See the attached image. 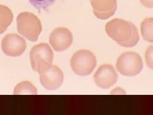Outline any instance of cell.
Returning <instances> with one entry per match:
<instances>
[{
	"mask_svg": "<svg viewBox=\"0 0 153 115\" xmlns=\"http://www.w3.org/2000/svg\"><path fill=\"white\" fill-rule=\"evenodd\" d=\"M107 32L112 40L123 47L131 48L139 40L137 28L133 23L120 19H115L109 23Z\"/></svg>",
	"mask_w": 153,
	"mask_h": 115,
	"instance_id": "obj_1",
	"label": "cell"
},
{
	"mask_svg": "<svg viewBox=\"0 0 153 115\" xmlns=\"http://www.w3.org/2000/svg\"><path fill=\"white\" fill-rule=\"evenodd\" d=\"M97 64L95 55L90 50H79L75 53L71 60V66L73 72L80 76H88L92 73Z\"/></svg>",
	"mask_w": 153,
	"mask_h": 115,
	"instance_id": "obj_2",
	"label": "cell"
},
{
	"mask_svg": "<svg viewBox=\"0 0 153 115\" xmlns=\"http://www.w3.org/2000/svg\"><path fill=\"white\" fill-rule=\"evenodd\" d=\"M37 72L39 74L41 84L47 90H56L63 82V73L56 65L45 63L38 67Z\"/></svg>",
	"mask_w": 153,
	"mask_h": 115,
	"instance_id": "obj_3",
	"label": "cell"
},
{
	"mask_svg": "<svg viewBox=\"0 0 153 115\" xmlns=\"http://www.w3.org/2000/svg\"><path fill=\"white\" fill-rule=\"evenodd\" d=\"M116 67L122 75L133 76L140 73L143 63L140 55L134 52H126L121 54L117 59Z\"/></svg>",
	"mask_w": 153,
	"mask_h": 115,
	"instance_id": "obj_4",
	"label": "cell"
},
{
	"mask_svg": "<svg viewBox=\"0 0 153 115\" xmlns=\"http://www.w3.org/2000/svg\"><path fill=\"white\" fill-rule=\"evenodd\" d=\"M17 21L21 35L31 41L37 40L41 32V26L36 16L30 13H22L18 16Z\"/></svg>",
	"mask_w": 153,
	"mask_h": 115,
	"instance_id": "obj_5",
	"label": "cell"
},
{
	"mask_svg": "<svg viewBox=\"0 0 153 115\" xmlns=\"http://www.w3.org/2000/svg\"><path fill=\"white\" fill-rule=\"evenodd\" d=\"M54 54L49 45L40 43L33 47L30 52V60L33 69L37 72L38 67L45 63H52Z\"/></svg>",
	"mask_w": 153,
	"mask_h": 115,
	"instance_id": "obj_6",
	"label": "cell"
},
{
	"mask_svg": "<svg viewBox=\"0 0 153 115\" xmlns=\"http://www.w3.org/2000/svg\"><path fill=\"white\" fill-rule=\"evenodd\" d=\"M26 48L25 40L16 34L6 35L1 43L2 51L9 56H19L25 52Z\"/></svg>",
	"mask_w": 153,
	"mask_h": 115,
	"instance_id": "obj_7",
	"label": "cell"
},
{
	"mask_svg": "<svg viewBox=\"0 0 153 115\" xmlns=\"http://www.w3.org/2000/svg\"><path fill=\"white\" fill-rule=\"evenodd\" d=\"M93 79L98 87L106 89L116 83L118 74L111 65H102L96 72Z\"/></svg>",
	"mask_w": 153,
	"mask_h": 115,
	"instance_id": "obj_8",
	"label": "cell"
},
{
	"mask_svg": "<svg viewBox=\"0 0 153 115\" xmlns=\"http://www.w3.org/2000/svg\"><path fill=\"white\" fill-rule=\"evenodd\" d=\"M72 41L73 37L69 31L60 29L54 31L49 38V43L56 52H63L68 49Z\"/></svg>",
	"mask_w": 153,
	"mask_h": 115,
	"instance_id": "obj_9",
	"label": "cell"
},
{
	"mask_svg": "<svg viewBox=\"0 0 153 115\" xmlns=\"http://www.w3.org/2000/svg\"><path fill=\"white\" fill-rule=\"evenodd\" d=\"M13 18L12 12L6 6L0 5V34L4 32Z\"/></svg>",
	"mask_w": 153,
	"mask_h": 115,
	"instance_id": "obj_10",
	"label": "cell"
},
{
	"mask_svg": "<svg viewBox=\"0 0 153 115\" xmlns=\"http://www.w3.org/2000/svg\"><path fill=\"white\" fill-rule=\"evenodd\" d=\"M140 27L143 40L153 43V17L145 18L141 23Z\"/></svg>",
	"mask_w": 153,
	"mask_h": 115,
	"instance_id": "obj_11",
	"label": "cell"
},
{
	"mask_svg": "<svg viewBox=\"0 0 153 115\" xmlns=\"http://www.w3.org/2000/svg\"><path fill=\"white\" fill-rule=\"evenodd\" d=\"M13 93L14 95H36L37 89L29 81H23L16 85L14 89Z\"/></svg>",
	"mask_w": 153,
	"mask_h": 115,
	"instance_id": "obj_12",
	"label": "cell"
},
{
	"mask_svg": "<svg viewBox=\"0 0 153 115\" xmlns=\"http://www.w3.org/2000/svg\"><path fill=\"white\" fill-rule=\"evenodd\" d=\"M56 0H29V1L38 12H48L50 7L56 1Z\"/></svg>",
	"mask_w": 153,
	"mask_h": 115,
	"instance_id": "obj_13",
	"label": "cell"
},
{
	"mask_svg": "<svg viewBox=\"0 0 153 115\" xmlns=\"http://www.w3.org/2000/svg\"><path fill=\"white\" fill-rule=\"evenodd\" d=\"M145 59L147 66L153 69V46H150L146 50Z\"/></svg>",
	"mask_w": 153,
	"mask_h": 115,
	"instance_id": "obj_14",
	"label": "cell"
},
{
	"mask_svg": "<svg viewBox=\"0 0 153 115\" xmlns=\"http://www.w3.org/2000/svg\"><path fill=\"white\" fill-rule=\"evenodd\" d=\"M141 4L147 8H153V0H139Z\"/></svg>",
	"mask_w": 153,
	"mask_h": 115,
	"instance_id": "obj_15",
	"label": "cell"
}]
</instances>
